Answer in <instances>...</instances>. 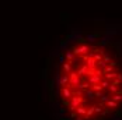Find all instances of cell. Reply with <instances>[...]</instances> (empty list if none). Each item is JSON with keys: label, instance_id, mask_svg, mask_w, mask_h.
Instances as JSON below:
<instances>
[{"label": "cell", "instance_id": "3957f363", "mask_svg": "<svg viewBox=\"0 0 122 120\" xmlns=\"http://www.w3.org/2000/svg\"><path fill=\"white\" fill-rule=\"evenodd\" d=\"M59 61H61L62 64H63V63H65V57H61V59H59Z\"/></svg>", "mask_w": 122, "mask_h": 120}, {"label": "cell", "instance_id": "6da1fadb", "mask_svg": "<svg viewBox=\"0 0 122 120\" xmlns=\"http://www.w3.org/2000/svg\"><path fill=\"white\" fill-rule=\"evenodd\" d=\"M73 70V66L67 61V63H63V74H69V73Z\"/></svg>", "mask_w": 122, "mask_h": 120}, {"label": "cell", "instance_id": "7a4b0ae2", "mask_svg": "<svg viewBox=\"0 0 122 120\" xmlns=\"http://www.w3.org/2000/svg\"><path fill=\"white\" fill-rule=\"evenodd\" d=\"M65 57L67 59V61H72V60H73V57H74L73 52H72V50H67V52L65 53Z\"/></svg>", "mask_w": 122, "mask_h": 120}]
</instances>
